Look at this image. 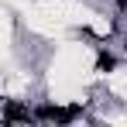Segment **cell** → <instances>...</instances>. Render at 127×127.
I'll list each match as a JSON object with an SVG mask.
<instances>
[{
    "label": "cell",
    "mask_w": 127,
    "mask_h": 127,
    "mask_svg": "<svg viewBox=\"0 0 127 127\" xmlns=\"http://www.w3.org/2000/svg\"><path fill=\"white\" fill-rule=\"evenodd\" d=\"M3 120H7V124H10V120H34V113H28V106L7 100V103H3Z\"/></svg>",
    "instance_id": "1"
},
{
    "label": "cell",
    "mask_w": 127,
    "mask_h": 127,
    "mask_svg": "<svg viewBox=\"0 0 127 127\" xmlns=\"http://www.w3.org/2000/svg\"><path fill=\"white\" fill-rule=\"evenodd\" d=\"M113 69H117V55L110 48H100L96 52V72H113Z\"/></svg>",
    "instance_id": "2"
},
{
    "label": "cell",
    "mask_w": 127,
    "mask_h": 127,
    "mask_svg": "<svg viewBox=\"0 0 127 127\" xmlns=\"http://www.w3.org/2000/svg\"><path fill=\"white\" fill-rule=\"evenodd\" d=\"M124 48H127V38H124Z\"/></svg>",
    "instance_id": "3"
}]
</instances>
